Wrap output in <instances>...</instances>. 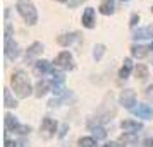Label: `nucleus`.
I'll return each instance as SVG.
<instances>
[{
    "label": "nucleus",
    "mask_w": 153,
    "mask_h": 147,
    "mask_svg": "<svg viewBox=\"0 0 153 147\" xmlns=\"http://www.w3.org/2000/svg\"><path fill=\"white\" fill-rule=\"evenodd\" d=\"M146 77H148V67H146V65H138V67H136V79L145 80Z\"/></svg>",
    "instance_id": "22"
},
{
    "label": "nucleus",
    "mask_w": 153,
    "mask_h": 147,
    "mask_svg": "<svg viewBox=\"0 0 153 147\" xmlns=\"http://www.w3.org/2000/svg\"><path fill=\"white\" fill-rule=\"evenodd\" d=\"M65 132H67V125H64V127H62V132L59 133V135H60V137H64V135H65Z\"/></svg>",
    "instance_id": "30"
},
{
    "label": "nucleus",
    "mask_w": 153,
    "mask_h": 147,
    "mask_svg": "<svg viewBox=\"0 0 153 147\" xmlns=\"http://www.w3.org/2000/svg\"><path fill=\"white\" fill-rule=\"evenodd\" d=\"M145 96L146 98H153V86H148L145 89Z\"/></svg>",
    "instance_id": "27"
},
{
    "label": "nucleus",
    "mask_w": 153,
    "mask_h": 147,
    "mask_svg": "<svg viewBox=\"0 0 153 147\" xmlns=\"http://www.w3.org/2000/svg\"><path fill=\"white\" fill-rule=\"evenodd\" d=\"M17 12L21 14V17L26 21V24H29V26L36 24V21H38V14H36L35 5H33L31 2H28V0H21V2L17 4Z\"/></svg>",
    "instance_id": "2"
},
{
    "label": "nucleus",
    "mask_w": 153,
    "mask_h": 147,
    "mask_svg": "<svg viewBox=\"0 0 153 147\" xmlns=\"http://www.w3.org/2000/svg\"><path fill=\"white\" fill-rule=\"evenodd\" d=\"M103 147H115V144H112V142H110V144H105Z\"/></svg>",
    "instance_id": "33"
},
{
    "label": "nucleus",
    "mask_w": 153,
    "mask_h": 147,
    "mask_svg": "<svg viewBox=\"0 0 153 147\" xmlns=\"http://www.w3.org/2000/svg\"><path fill=\"white\" fill-rule=\"evenodd\" d=\"M120 127L124 128L126 132H131V133L138 132V130H141V128H143V125H141V123H138V121H132V120H124V121L120 123Z\"/></svg>",
    "instance_id": "12"
},
{
    "label": "nucleus",
    "mask_w": 153,
    "mask_h": 147,
    "mask_svg": "<svg viewBox=\"0 0 153 147\" xmlns=\"http://www.w3.org/2000/svg\"><path fill=\"white\" fill-rule=\"evenodd\" d=\"M55 67L62 70H71L74 69V63H72V55H71L69 51H62V53H59L55 58Z\"/></svg>",
    "instance_id": "5"
},
{
    "label": "nucleus",
    "mask_w": 153,
    "mask_h": 147,
    "mask_svg": "<svg viewBox=\"0 0 153 147\" xmlns=\"http://www.w3.org/2000/svg\"><path fill=\"white\" fill-rule=\"evenodd\" d=\"M5 128H7L9 132H16V133H29V127H22L19 121H17V118L16 116H12V115H5Z\"/></svg>",
    "instance_id": "4"
},
{
    "label": "nucleus",
    "mask_w": 153,
    "mask_h": 147,
    "mask_svg": "<svg viewBox=\"0 0 153 147\" xmlns=\"http://www.w3.org/2000/svg\"><path fill=\"white\" fill-rule=\"evenodd\" d=\"M81 22H83V26L84 28H88V29H91V28H95V10L93 9H86L83 12V17H81Z\"/></svg>",
    "instance_id": "8"
},
{
    "label": "nucleus",
    "mask_w": 153,
    "mask_h": 147,
    "mask_svg": "<svg viewBox=\"0 0 153 147\" xmlns=\"http://www.w3.org/2000/svg\"><path fill=\"white\" fill-rule=\"evenodd\" d=\"M77 146L79 147H97V140L93 137H83V139H79Z\"/></svg>",
    "instance_id": "21"
},
{
    "label": "nucleus",
    "mask_w": 153,
    "mask_h": 147,
    "mask_svg": "<svg viewBox=\"0 0 153 147\" xmlns=\"http://www.w3.org/2000/svg\"><path fill=\"white\" fill-rule=\"evenodd\" d=\"M74 39H76V34H60L57 38V43H59L60 46H69Z\"/></svg>",
    "instance_id": "19"
},
{
    "label": "nucleus",
    "mask_w": 153,
    "mask_h": 147,
    "mask_svg": "<svg viewBox=\"0 0 153 147\" xmlns=\"http://www.w3.org/2000/svg\"><path fill=\"white\" fill-rule=\"evenodd\" d=\"M131 69H132L131 58H126V60H124V65H122V69L119 70V77H120V79H127V77H129V74H131Z\"/></svg>",
    "instance_id": "15"
},
{
    "label": "nucleus",
    "mask_w": 153,
    "mask_h": 147,
    "mask_svg": "<svg viewBox=\"0 0 153 147\" xmlns=\"http://www.w3.org/2000/svg\"><path fill=\"white\" fill-rule=\"evenodd\" d=\"M150 50H152V51H153V43H152V46H150Z\"/></svg>",
    "instance_id": "34"
},
{
    "label": "nucleus",
    "mask_w": 153,
    "mask_h": 147,
    "mask_svg": "<svg viewBox=\"0 0 153 147\" xmlns=\"http://www.w3.org/2000/svg\"><path fill=\"white\" fill-rule=\"evenodd\" d=\"M10 84L14 87V92L17 94V98H28L31 96V84L29 79L26 75V72L22 70H16L10 77Z\"/></svg>",
    "instance_id": "1"
},
{
    "label": "nucleus",
    "mask_w": 153,
    "mask_h": 147,
    "mask_svg": "<svg viewBox=\"0 0 153 147\" xmlns=\"http://www.w3.org/2000/svg\"><path fill=\"white\" fill-rule=\"evenodd\" d=\"M148 50L146 46H139V45H134V46H131V53L132 56H136V58H145L146 55H148Z\"/></svg>",
    "instance_id": "16"
},
{
    "label": "nucleus",
    "mask_w": 153,
    "mask_h": 147,
    "mask_svg": "<svg viewBox=\"0 0 153 147\" xmlns=\"http://www.w3.org/2000/svg\"><path fill=\"white\" fill-rule=\"evenodd\" d=\"M122 2H127V0H122Z\"/></svg>",
    "instance_id": "37"
},
{
    "label": "nucleus",
    "mask_w": 153,
    "mask_h": 147,
    "mask_svg": "<svg viewBox=\"0 0 153 147\" xmlns=\"http://www.w3.org/2000/svg\"><path fill=\"white\" fill-rule=\"evenodd\" d=\"M4 105H5V108H16L17 106V101L12 98L9 89H4Z\"/></svg>",
    "instance_id": "18"
},
{
    "label": "nucleus",
    "mask_w": 153,
    "mask_h": 147,
    "mask_svg": "<svg viewBox=\"0 0 153 147\" xmlns=\"http://www.w3.org/2000/svg\"><path fill=\"white\" fill-rule=\"evenodd\" d=\"M42 132L43 135L47 137V139H50V137H53L57 132V121L52 118H43L42 121Z\"/></svg>",
    "instance_id": "6"
},
{
    "label": "nucleus",
    "mask_w": 153,
    "mask_h": 147,
    "mask_svg": "<svg viewBox=\"0 0 153 147\" xmlns=\"http://www.w3.org/2000/svg\"><path fill=\"white\" fill-rule=\"evenodd\" d=\"M136 22H139V15H138V14H134V15L131 17V26H132V28L136 26Z\"/></svg>",
    "instance_id": "28"
},
{
    "label": "nucleus",
    "mask_w": 153,
    "mask_h": 147,
    "mask_svg": "<svg viewBox=\"0 0 153 147\" xmlns=\"http://www.w3.org/2000/svg\"><path fill=\"white\" fill-rule=\"evenodd\" d=\"M114 9H115L114 0H102V4H100V12L102 14L110 15V14H114Z\"/></svg>",
    "instance_id": "13"
},
{
    "label": "nucleus",
    "mask_w": 153,
    "mask_h": 147,
    "mask_svg": "<svg viewBox=\"0 0 153 147\" xmlns=\"http://www.w3.org/2000/svg\"><path fill=\"white\" fill-rule=\"evenodd\" d=\"M5 147H12V144H10V140L5 139Z\"/></svg>",
    "instance_id": "32"
},
{
    "label": "nucleus",
    "mask_w": 153,
    "mask_h": 147,
    "mask_svg": "<svg viewBox=\"0 0 153 147\" xmlns=\"http://www.w3.org/2000/svg\"><path fill=\"white\" fill-rule=\"evenodd\" d=\"M93 135H95L97 139H105V137H107V132H105L103 127H95V128H93Z\"/></svg>",
    "instance_id": "23"
},
{
    "label": "nucleus",
    "mask_w": 153,
    "mask_h": 147,
    "mask_svg": "<svg viewBox=\"0 0 153 147\" xmlns=\"http://www.w3.org/2000/svg\"><path fill=\"white\" fill-rule=\"evenodd\" d=\"M52 75H53V94L57 96H60L64 92V75L62 74H59V72H52Z\"/></svg>",
    "instance_id": "9"
},
{
    "label": "nucleus",
    "mask_w": 153,
    "mask_h": 147,
    "mask_svg": "<svg viewBox=\"0 0 153 147\" xmlns=\"http://www.w3.org/2000/svg\"><path fill=\"white\" fill-rule=\"evenodd\" d=\"M134 115L139 116V118L150 120L153 116V110H152V106H148V105H139L138 108L134 110Z\"/></svg>",
    "instance_id": "10"
},
{
    "label": "nucleus",
    "mask_w": 153,
    "mask_h": 147,
    "mask_svg": "<svg viewBox=\"0 0 153 147\" xmlns=\"http://www.w3.org/2000/svg\"><path fill=\"white\" fill-rule=\"evenodd\" d=\"M14 147H28V146H26L24 142H16V144H14Z\"/></svg>",
    "instance_id": "31"
},
{
    "label": "nucleus",
    "mask_w": 153,
    "mask_h": 147,
    "mask_svg": "<svg viewBox=\"0 0 153 147\" xmlns=\"http://www.w3.org/2000/svg\"><path fill=\"white\" fill-rule=\"evenodd\" d=\"M120 105L124 106V108H127V110H131L132 106L136 105V94H134L132 89L122 91V94H120Z\"/></svg>",
    "instance_id": "7"
},
{
    "label": "nucleus",
    "mask_w": 153,
    "mask_h": 147,
    "mask_svg": "<svg viewBox=\"0 0 153 147\" xmlns=\"http://www.w3.org/2000/svg\"><path fill=\"white\" fill-rule=\"evenodd\" d=\"M134 38H136V39L153 38V24H150V26H146V28H143V29H138V31L134 33Z\"/></svg>",
    "instance_id": "14"
},
{
    "label": "nucleus",
    "mask_w": 153,
    "mask_h": 147,
    "mask_svg": "<svg viewBox=\"0 0 153 147\" xmlns=\"http://www.w3.org/2000/svg\"><path fill=\"white\" fill-rule=\"evenodd\" d=\"M57 2H65V0H57Z\"/></svg>",
    "instance_id": "35"
},
{
    "label": "nucleus",
    "mask_w": 153,
    "mask_h": 147,
    "mask_svg": "<svg viewBox=\"0 0 153 147\" xmlns=\"http://www.w3.org/2000/svg\"><path fill=\"white\" fill-rule=\"evenodd\" d=\"M47 72H50V62L48 60H38L35 63V74L40 77V75L47 74Z\"/></svg>",
    "instance_id": "11"
},
{
    "label": "nucleus",
    "mask_w": 153,
    "mask_h": 147,
    "mask_svg": "<svg viewBox=\"0 0 153 147\" xmlns=\"http://www.w3.org/2000/svg\"><path fill=\"white\" fill-rule=\"evenodd\" d=\"M83 2H86V0H67V4H69V9H74V7H77V5H81Z\"/></svg>",
    "instance_id": "26"
},
{
    "label": "nucleus",
    "mask_w": 153,
    "mask_h": 147,
    "mask_svg": "<svg viewBox=\"0 0 153 147\" xmlns=\"http://www.w3.org/2000/svg\"><path fill=\"white\" fill-rule=\"evenodd\" d=\"M103 51H105L103 45H97V46H95V53H93V56H95L97 60H100V58H102V55H103Z\"/></svg>",
    "instance_id": "24"
},
{
    "label": "nucleus",
    "mask_w": 153,
    "mask_h": 147,
    "mask_svg": "<svg viewBox=\"0 0 153 147\" xmlns=\"http://www.w3.org/2000/svg\"><path fill=\"white\" fill-rule=\"evenodd\" d=\"M119 140H120V142H124V144H126V142H134V140H136V137H134V135H132L131 132H127L126 135H122V137H120Z\"/></svg>",
    "instance_id": "25"
},
{
    "label": "nucleus",
    "mask_w": 153,
    "mask_h": 147,
    "mask_svg": "<svg viewBox=\"0 0 153 147\" xmlns=\"http://www.w3.org/2000/svg\"><path fill=\"white\" fill-rule=\"evenodd\" d=\"M145 147H153V139H148L145 142Z\"/></svg>",
    "instance_id": "29"
},
{
    "label": "nucleus",
    "mask_w": 153,
    "mask_h": 147,
    "mask_svg": "<svg viewBox=\"0 0 153 147\" xmlns=\"http://www.w3.org/2000/svg\"><path fill=\"white\" fill-rule=\"evenodd\" d=\"M48 80H40V82H38V84H36V96H38V98H42V96H45V92L48 91Z\"/></svg>",
    "instance_id": "20"
},
{
    "label": "nucleus",
    "mask_w": 153,
    "mask_h": 147,
    "mask_svg": "<svg viewBox=\"0 0 153 147\" xmlns=\"http://www.w3.org/2000/svg\"><path fill=\"white\" fill-rule=\"evenodd\" d=\"M152 14H153V7H152Z\"/></svg>",
    "instance_id": "36"
},
{
    "label": "nucleus",
    "mask_w": 153,
    "mask_h": 147,
    "mask_svg": "<svg viewBox=\"0 0 153 147\" xmlns=\"http://www.w3.org/2000/svg\"><path fill=\"white\" fill-rule=\"evenodd\" d=\"M5 56L9 60H16L19 56V46L17 43L10 38V26H5Z\"/></svg>",
    "instance_id": "3"
},
{
    "label": "nucleus",
    "mask_w": 153,
    "mask_h": 147,
    "mask_svg": "<svg viewBox=\"0 0 153 147\" xmlns=\"http://www.w3.org/2000/svg\"><path fill=\"white\" fill-rule=\"evenodd\" d=\"M42 50H43L42 43H33V45L29 46L28 53H26V60H31L33 56H36L38 53H42Z\"/></svg>",
    "instance_id": "17"
}]
</instances>
